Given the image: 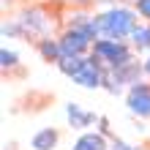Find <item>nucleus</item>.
Listing matches in <instances>:
<instances>
[{
  "mask_svg": "<svg viewBox=\"0 0 150 150\" xmlns=\"http://www.w3.org/2000/svg\"><path fill=\"white\" fill-rule=\"evenodd\" d=\"M96 22H98V30L112 41H120V38L131 36L134 28H137V16L128 8H112V11L96 16Z\"/></svg>",
  "mask_w": 150,
  "mask_h": 150,
  "instance_id": "f257e3e1",
  "label": "nucleus"
},
{
  "mask_svg": "<svg viewBox=\"0 0 150 150\" xmlns=\"http://www.w3.org/2000/svg\"><path fill=\"white\" fill-rule=\"evenodd\" d=\"M93 57L104 60V63L112 66V68H120V66H128V63H131V49H128L123 41L98 38V41L93 44Z\"/></svg>",
  "mask_w": 150,
  "mask_h": 150,
  "instance_id": "f03ea898",
  "label": "nucleus"
},
{
  "mask_svg": "<svg viewBox=\"0 0 150 150\" xmlns=\"http://www.w3.org/2000/svg\"><path fill=\"white\" fill-rule=\"evenodd\" d=\"M87 47H90V38H87L82 30H76V28H71L63 38H60V52H63V57H82V52Z\"/></svg>",
  "mask_w": 150,
  "mask_h": 150,
  "instance_id": "7ed1b4c3",
  "label": "nucleus"
},
{
  "mask_svg": "<svg viewBox=\"0 0 150 150\" xmlns=\"http://www.w3.org/2000/svg\"><path fill=\"white\" fill-rule=\"evenodd\" d=\"M128 109L139 117H150V85L137 82L128 90Z\"/></svg>",
  "mask_w": 150,
  "mask_h": 150,
  "instance_id": "20e7f679",
  "label": "nucleus"
},
{
  "mask_svg": "<svg viewBox=\"0 0 150 150\" xmlns=\"http://www.w3.org/2000/svg\"><path fill=\"white\" fill-rule=\"evenodd\" d=\"M74 82H76V85H82V87H101L104 74H101V68H98V60H96V57H87L85 68L74 76Z\"/></svg>",
  "mask_w": 150,
  "mask_h": 150,
  "instance_id": "39448f33",
  "label": "nucleus"
},
{
  "mask_svg": "<svg viewBox=\"0 0 150 150\" xmlns=\"http://www.w3.org/2000/svg\"><path fill=\"white\" fill-rule=\"evenodd\" d=\"M66 117H68V123H71V128H87V126L96 123V115L82 109L79 104H68L66 107Z\"/></svg>",
  "mask_w": 150,
  "mask_h": 150,
  "instance_id": "423d86ee",
  "label": "nucleus"
},
{
  "mask_svg": "<svg viewBox=\"0 0 150 150\" xmlns=\"http://www.w3.org/2000/svg\"><path fill=\"white\" fill-rule=\"evenodd\" d=\"M71 150H109L107 147V139H104V134H96V131H85L82 137L74 142Z\"/></svg>",
  "mask_w": 150,
  "mask_h": 150,
  "instance_id": "0eeeda50",
  "label": "nucleus"
},
{
  "mask_svg": "<svg viewBox=\"0 0 150 150\" xmlns=\"http://www.w3.org/2000/svg\"><path fill=\"white\" fill-rule=\"evenodd\" d=\"M33 150H52L57 145V131L55 128H41L36 137H33Z\"/></svg>",
  "mask_w": 150,
  "mask_h": 150,
  "instance_id": "6e6552de",
  "label": "nucleus"
},
{
  "mask_svg": "<svg viewBox=\"0 0 150 150\" xmlns=\"http://www.w3.org/2000/svg\"><path fill=\"white\" fill-rule=\"evenodd\" d=\"M85 63H87V57H60L57 68H60L66 76H71V79H74V76L85 68Z\"/></svg>",
  "mask_w": 150,
  "mask_h": 150,
  "instance_id": "1a4fd4ad",
  "label": "nucleus"
},
{
  "mask_svg": "<svg viewBox=\"0 0 150 150\" xmlns=\"http://www.w3.org/2000/svg\"><path fill=\"white\" fill-rule=\"evenodd\" d=\"M38 49H41V55L47 57V60H57V63H60V57H63V52H60V41H52V38H44Z\"/></svg>",
  "mask_w": 150,
  "mask_h": 150,
  "instance_id": "9d476101",
  "label": "nucleus"
},
{
  "mask_svg": "<svg viewBox=\"0 0 150 150\" xmlns=\"http://www.w3.org/2000/svg\"><path fill=\"white\" fill-rule=\"evenodd\" d=\"M131 41H134L137 49H150V28H134Z\"/></svg>",
  "mask_w": 150,
  "mask_h": 150,
  "instance_id": "9b49d317",
  "label": "nucleus"
},
{
  "mask_svg": "<svg viewBox=\"0 0 150 150\" xmlns=\"http://www.w3.org/2000/svg\"><path fill=\"white\" fill-rule=\"evenodd\" d=\"M16 60H19V55H16L14 49H3V52H0V63H3V68L16 66Z\"/></svg>",
  "mask_w": 150,
  "mask_h": 150,
  "instance_id": "f8f14e48",
  "label": "nucleus"
},
{
  "mask_svg": "<svg viewBox=\"0 0 150 150\" xmlns=\"http://www.w3.org/2000/svg\"><path fill=\"white\" fill-rule=\"evenodd\" d=\"M137 8H139V14H142V16L150 19V0H137Z\"/></svg>",
  "mask_w": 150,
  "mask_h": 150,
  "instance_id": "ddd939ff",
  "label": "nucleus"
},
{
  "mask_svg": "<svg viewBox=\"0 0 150 150\" xmlns=\"http://www.w3.org/2000/svg\"><path fill=\"white\" fill-rule=\"evenodd\" d=\"M109 150H134V147H131V145H126V142H123V139H115Z\"/></svg>",
  "mask_w": 150,
  "mask_h": 150,
  "instance_id": "4468645a",
  "label": "nucleus"
},
{
  "mask_svg": "<svg viewBox=\"0 0 150 150\" xmlns=\"http://www.w3.org/2000/svg\"><path fill=\"white\" fill-rule=\"evenodd\" d=\"M98 123H101V126H98V128H101V131H98V134H107V131H109V123H107V117H101Z\"/></svg>",
  "mask_w": 150,
  "mask_h": 150,
  "instance_id": "2eb2a0df",
  "label": "nucleus"
},
{
  "mask_svg": "<svg viewBox=\"0 0 150 150\" xmlns=\"http://www.w3.org/2000/svg\"><path fill=\"white\" fill-rule=\"evenodd\" d=\"M145 68H147V74H150V57H147V63H145Z\"/></svg>",
  "mask_w": 150,
  "mask_h": 150,
  "instance_id": "dca6fc26",
  "label": "nucleus"
},
{
  "mask_svg": "<svg viewBox=\"0 0 150 150\" xmlns=\"http://www.w3.org/2000/svg\"><path fill=\"white\" fill-rule=\"evenodd\" d=\"M134 150H137V147H134Z\"/></svg>",
  "mask_w": 150,
  "mask_h": 150,
  "instance_id": "f3484780",
  "label": "nucleus"
}]
</instances>
